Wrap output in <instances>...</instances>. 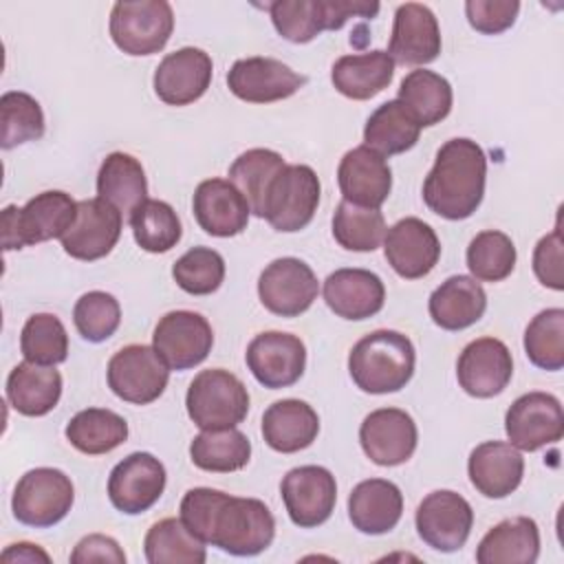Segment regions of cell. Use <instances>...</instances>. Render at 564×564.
<instances>
[{"label":"cell","mask_w":564,"mask_h":564,"mask_svg":"<svg viewBox=\"0 0 564 564\" xmlns=\"http://www.w3.org/2000/svg\"><path fill=\"white\" fill-rule=\"evenodd\" d=\"M319 178L313 167L295 163L284 165L273 178L267 200H264V220L284 234L304 229L319 205Z\"/></svg>","instance_id":"9c48e42d"},{"label":"cell","mask_w":564,"mask_h":564,"mask_svg":"<svg viewBox=\"0 0 564 564\" xmlns=\"http://www.w3.org/2000/svg\"><path fill=\"white\" fill-rule=\"evenodd\" d=\"M403 516L401 489L386 478L361 480L348 496V518L366 535L392 531Z\"/></svg>","instance_id":"f1b7e54d"},{"label":"cell","mask_w":564,"mask_h":564,"mask_svg":"<svg viewBox=\"0 0 564 564\" xmlns=\"http://www.w3.org/2000/svg\"><path fill=\"white\" fill-rule=\"evenodd\" d=\"M467 474L476 491L485 498H507L522 482L524 458L511 443L485 441L471 449Z\"/></svg>","instance_id":"83f0119b"},{"label":"cell","mask_w":564,"mask_h":564,"mask_svg":"<svg viewBox=\"0 0 564 564\" xmlns=\"http://www.w3.org/2000/svg\"><path fill=\"white\" fill-rule=\"evenodd\" d=\"M130 227L137 245L148 253H165L181 240V220L174 207L165 200L145 198L130 216Z\"/></svg>","instance_id":"b9f144b4"},{"label":"cell","mask_w":564,"mask_h":564,"mask_svg":"<svg viewBox=\"0 0 564 564\" xmlns=\"http://www.w3.org/2000/svg\"><path fill=\"white\" fill-rule=\"evenodd\" d=\"M97 194L130 216L148 198V178L141 161L128 152H110L97 172Z\"/></svg>","instance_id":"e575fe53"},{"label":"cell","mask_w":564,"mask_h":564,"mask_svg":"<svg viewBox=\"0 0 564 564\" xmlns=\"http://www.w3.org/2000/svg\"><path fill=\"white\" fill-rule=\"evenodd\" d=\"M284 165L286 163L282 154L267 148L247 150L231 163L229 181L240 189V194L249 203L251 214H256L258 218L264 216V200L269 187Z\"/></svg>","instance_id":"60d3db41"},{"label":"cell","mask_w":564,"mask_h":564,"mask_svg":"<svg viewBox=\"0 0 564 564\" xmlns=\"http://www.w3.org/2000/svg\"><path fill=\"white\" fill-rule=\"evenodd\" d=\"M123 216L104 198H84L77 203V218L62 236L64 251L84 262L99 260L112 251L121 236Z\"/></svg>","instance_id":"ac0fdd59"},{"label":"cell","mask_w":564,"mask_h":564,"mask_svg":"<svg viewBox=\"0 0 564 564\" xmlns=\"http://www.w3.org/2000/svg\"><path fill=\"white\" fill-rule=\"evenodd\" d=\"M383 256L397 275L419 280L436 267L441 258V242L427 223L408 216L386 231Z\"/></svg>","instance_id":"603a6c76"},{"label":"cell","mask_w":564,"mask_h":564,"mask_svg":"<svg viewBox=\"0 0 564 564\" xmlns=\"http://www.w3.org/2000/svg\"><path fill=\"white\" fill-rule=\"evenodd\" d=\"M520 13L518 0H467L465 15L471 29L485 35H498L513 26Z\"/></svg>","instance_id":"f907efd6"},{"label":"cell","mask_w":564,"mask_h":564,"mask_svg":"<svg viewBox=\"0 0 564 564\" xmlns=\"http://www.w3.org/2000/svg\"><path fill=\"white\" fill-rule=\"evenodd\" d=\"M337 183L344 200L379 209L392 189V170L386 156L375 150L359 145L348 150L337 167Z\"/></svg>","instance_id":"d4e9b609"},{"label":"cell","mask_w":564,"mask_h":564,"mask_svg":"<svg viewBox=\"0 0 564 564\" xmlns=\"http://www.w3.org/2000/svg\"><path fill=\"white\" fill-rule=\"evenodd\" d=\"M324 302L344 319H368L383 308L386 286L368 269H337L324 280Z\"/></svg>","instance_id":"4316f807"},{"label":"cell","mask_w":564,"mask_h":564,"mask_svg":"<svg viewBox=\"0 0 564 564\" xmlns=\"http://www.w3.org/2000/svg\"><path fill=\"white\" fill-rule=\"evenodd\" d=\"M441 29L430 7L419 2L399 4L394 11L388 55L403 66H423L441 53Z\"/></svg>","instance_id":"cb8c5ba5"},{"label":"cell","mask_w":564,"mask_h":564,"mask_svg":"<svg viewBox=\"0 0 564 564\" xmlns=\"http://www.w3.org/2000/svg\"><path fill=\"white\" fill-rule=\"evenodd\" d=\"M73 322L77 333L93 344L106 341L121 324V306L115 295L106 291L84 293L73 308Z\"/></svg>","instance_id":"681fc988"},{"label":"cell","mask_w":564,"mask_h":564,"mask_svg":"<svg viewBox=\"0 0 564 564\" xmlns=\"http://www.w3.org/2000/svg\"><path fill=\"white\" fill-rule=\"evenodd\" d=\"M416 352L399 330H375L361 337L348 355V372L355 386L368 394L399 392L414 375Z\"/></svg>","instance_id":"3957f363"},{"label":"cell","mask_w":564,"mask_h":564,"mask_svg":"<svg viewBox=\"0 0 564 564\" xmlns=\"http://www.w3.org/2000/svg\"><path fill=\"white\" fill-rule=\"evenodd\" d=\"M505 432L511 445L522 452H535L557 443L564 434L560 399L549 392H527L518 397L505 414Z\"/></svg>","instance_id":"9a60e30c"},{"label":"cell","mask_w":564,"mask_h":564,"mask_svg":"<svg viewBox=\"0 0 564 564\" xmlns=\"http://www.w3.org/2000/svg\"><path fill=\"white\" fill-rule=\"evenodd\" d=\"M62 397V375L53 366L18 364L7 377V399L24 416L48 414Z\"/></svg>","instance_id":"836d02e7"},{"label":"cell","mask_w":564,"mask_h":564,"mask_svg":"<svg viewBox=\"0 0 564 564\" xmlns=\"http://www.w3.org/2000/svg\"><path fill=\"white\" fill-rule=\"evenodd\" d=\"M456 377L469 397L491 399L500 394L513 377V359L507 344L496 337L469 341L458 357Z\"/></svg>","instance_id":"7402d4cb"},{"label":"cell","mask_w":564,"mask_h":564,"mask_svg":"<svg viewBox=\"0 0 564 564\" xmlns=\"http://www.w3.org/2000/svg\"><path fill=\"white\" fill-rule=\"evenodd\" d=\"M386 231V218L379 209L341 200L333 214V238L348 251H375Z\"/></svg>","instance_id":"7bdbcfd3"},{"label":"cell","mask_w":564,"mask_h":564,"mask_svg":"<svg viewBox=\"0 0 564 564\" xmlns=\"http://www.w3.org/2000/svg\"><path fill=\"white\" fill-rule=\"evenodd\" d=\"M44 134V112L35 97L22 90H9L0 97V145L11 150L15 145L37 141Z\"/></svg>","instance_id":"ee69618b"},{"label":"cell","mask_w":564,"mask_h":564,"mask_svg":"<svg viewBox=\"0 0 564 564\" xmlns=\"http://www.w3.org/2000/svg\"><path fill=\"white\" fill-rule=\"evenodd\" d=\"M467 267L474 280L500 282L516 269V247L511 238L498 229L480 231L467 247Z\"/></svg>","instance_id":"f6af8a7d"},{"label":"cell","mask_w":564,"mask_h":564,"mask_svg":"<svg viewBox=\"0 0 564 564\" xmlns=\"http://www.w3.org/2000/svg\"><path fill=\"white\" fill-rule=\"evenodd\" d=\"M183 524L205 544L236 557L267 551L275 538V518L258 498H238L212 487H194L181 500Z\"/></svg>","instance_id":"6da1fadb"},{"label":"cell","mask_w":564,"mask_h":564,"mask_svg":"<svg viewBox=\"0 0 564 564\" xmlns=\"http://www.w3.org/2000/svg\"><path fill=\"white\" fill-rule=\"evenodd\" d=\"M20 350L26 361L55 366L68 357V335L64 324L53 313H35L26 319L20 333Z\"/></svg>","instance_id":"bcb514c9"},{"label":"cell","mask_w":564,"mask_h":564,"mask_svg":"<svg viewBox=\"0 0 564 564\" xmlns=\"http://www.w3.org/2000/svg\"><path fill=\"white\" fill-rule=\"evenodd\" d=\"M419 432L414 419L399 408H379L370 412L359 427L364 454L381 467H397L412 458Z\"/></svg>","instance_id":"d6986e66"},{"label":"cell","mask_w":564,"mask_h":564,"mask_svg":"<svg viewBox=\"0 0 564 564\" xmlns=\"http://www.w3.org/2000/svg\"><path fill=\"white\" fill-rule=\"evenodd\" d=\"M394 77V62L388 51H368L341 55L330 70V82L337 93L348 99L366 101L390 86Z\"/></svg>","instance_id":"d6a6232c"},{"label":"cell","mask_w":564,"mask_h":564,"mask_svg":"<svg viewBox=\"0 0 564 564\" xmlns=\"http://www.w3.org/2000/svg\"><path fill=\"white\" fill-rule=\"evenodd\" d=\"M174 31V11L165 0L115 2L110 11V37L126 55L159 53Z\"/></svg>","instance_id":"ba28073f"},{"label":"cell","mask_w":564,"mask_h":564,"mask_svg":"<svg viewBox=\"0 0 564 564\" xmlns=\"http://www.w3.org/2000/svg\"><path fill=\"white\" fill-rule=\"evenodd\" d=\"M564 253H562V231L560 223L546 236H542L533 249V273L540 284L562 291L564 289Z\"/></svg>","instance_id":"816d5d0a"},{"label":"cell","mask_w":564,"mask_h":564,"mask_svg":"<svg viewBox=\"0 0 564 564\" xmlns=\"http://www.w3.org/2000/svg\"><path fill=\"white\" fill-rule=\"evenodd\" d=\"M317 278L300 258H278L258 278L262 306L280 317H297L317 300Z\"/></svg>","instance_id":"7c38bea8"},{"label":"cell","mask_w":564,"mask_h":564,"mask_svg":"<svg viewBox=\"0 0 564 564\" xmlns=\"http://www.w3.org/2000/svg\"><path fill=\"white\" fill-rule=\"evenodd\" d=\"M275 31L293 42L306 44L322 31H337L350 18H375L379 2L366 0H278L269 4Z\"/></svg>","instance_id":"5b68a950"},{"label":"cell","mask_w":564,"mask_h":564,"mask_svg":"<svg viewBox=\"0 0 564 564\" xmlns=\"http://www.w3.org/2000/svg\"><path fill=\"white\" fill-rule=\"evenodd\" d=\"M416 531L419 538L434 551L454 553L465 546L471 527V505L452 489H436L427 494L416 507Z\"/></svg>","instance_id":"8fae6325"},{"label":"cell","mask_w":564,"mask_h":564,"mask_svg":"<svg viewBox=\"0 0 564 564\" xmlns=\"http://www.w3.org/2000/svg\"><path fill=\"white\" fill-rule=\"evenodd\" d=\"M280 494L291 522L300 529H313L333 516L337 482L326 467L302 465L282 478Z\"/></svg>","instance_id":"5bb4252c"},{"label":"cell","mask_w":564,"mask_h":564,"mask_svg":"<svg viewBox=\"0 0 564 564\" xmlns=\"http://www.w3.org/2000/svg\"><path fill=\"white\" fill-rule=\"evenodd\" d=\"M485 181L487 156L482 148L467 137H456L438 148L423 181V200L441 218L465 220L480 207Z\"/></svg>","instance_id":"7a4b0ae2"},{"label":"cell","mask_w":564,"mask_h":564,"mask_svg":"<svg viewBox=\"0 0 564 564\" xmlns=\"http://www.w3.org/2000/svg\"><path fill=\"white\" fill-rule=\"evenodd\" d=\"M189 458L198 469L205 471H238L251 458V443L236 427L203 430L189 443Z\"/></svg>","instance_id":"ab89813d"},{"label":"cell","mask_w":564,"mask_h":564,"mask_svg":"<svg viewBox=\"0 0 564 564\" xmlns=\"http://www.w3.org/2000/svg\"><path fill=\"white\" fill-rule=\"evenodd\" d=\"M108 388L128 403L148 405L156 401L170 381V368L154 346L130 344L108 361Z\"/></svg>","instance_id":"30bf717a"},{"label":"cell","mask_w":564,"mask_h":564,"mask_svg":"<svg viewBox=\"0 0 564 564\" xmlns=\"http://www.w3.org/2000/svg\"><path fill=\"white\" fill-rule=\"evenodd\" d=\"M214 75L212 57L196 46L167 53L154 70V93L167 106H187L200 99Z\"/></svg>","instance_id":"ffe728a7"},{"label":"cell","mask_w":564,"mask_h":564,"mask_svg":"<svg viewBox=\"0 0 564 564\" xmlns=\"http://www.w3.org/2000/svg\"><path fill=\"white\" fill-rule=\"evenodd\" d=\"M172 278L189 295H209L225 280V260L209 247H192L174 262Z\"/></svg>","instance_id":"c3c4849f"},{"label":"cell","mask_w":564,"mask_h":564,"mask_svg":"<svg viewBox=\"0 0 564 564\" xmlns=\"http://www.w3.org/2000/svg\"><path fill=\"white\" fill-rule=\"evenodd\" d=\"M77 218V203L62 189H48L24 207L7 205L2 209V249H22L29 245L62 238Z\"/></svg>","instance_id":"277c9868"},{"label":"cell","mask_w":564,"mask_h":564,"mask_svg":"<svg viewBox=\"0 0 564 564\" xmlns=\"http://www.w3.org/2000/svg\"><path fill=\"white\" fill-rule=\"evenodd\" d=\"M540 555V531L533 518L516 516L491 527L476 549L478 564H533Z\"/></svg>","instance_id":"1f68e13d"},{"label":"cell","mask_w":564,"mask_h":564,"mask_svg":"<svg viewBox=\"0 0 564 564\" xmlns=\"http://www.w3.org/2000/svg\"><path fill=\"white\" fill-rule=\"evenodd\" d=\"M70 562L73 564H88V562L123 564L126 553L115 538L101 535V533H90L75 544V549L70 553Z\"/></svg>","instance_id":"f5cc1de1"},{"label":"cell","mask_w":564,"mask_h":564,"mask_svg":"<svg viewBox=\"0 0 564 564\" xmlns=\"http://www.w3.org/2000/svg\"><path fill=\"white\" fill-rule=\"evenodd\" d=\"M165 480V467L156 456L134 452L112 467L108 478V498L117 511L139 516L161 498Z\"/></svg>","instance_id":"2e32d148"},{"label":"cell","mask_w":564,"mask_h":564,"mask_svg":"<svg viewBox=\"0 0 564 564\" xmlns=\"http://www.w3.org/2000/svg\"><path fill=\"white\" fill-rule=\"evenodd\" d=\"M524 352L542 370L564 368V308L540 311L524 330Z\"/></svg>","instance_id":"7dc6e473"},{"label":"cell","mask_w":564,"mask_h":564,"mask_svg":"<svg viewBox=\"0 0 564 564\" xmlns=\"http://www.w3.org/2000/svg\"><path fill=\"white\" fill-rule=\"evenodd\" d=\"M319 434L317 412L300 399H282L271 403L262 414L264 443L282 454H295L313 445Z\"/></svg>","instance_id":"f546056e"},{"label":"cell","mask_w":564,"mask_h":564,"mask_svg":"<svg viewBox=\"0 0 564 564\" xmlns=\"http://www.w3.org/2000/svg\"><path fill=\"white\" fill-rule=\"evenodd\" d=\"M427 308L432 322L443 330H463L485 315L487 293L474 278L452 275L432 291Z\"/></svg>","instance_id":"4dcf8cb0"},{"label":"cell","mask_w":564,"mask_h":564,"mask_svg":"<svg viewBox=\"0 0 564 564\" xmlns=\"http://www.w3.org/2000/svg\"><path fill=\"white\" fill-rule=\"evenodd\" d=\"M419 134H421V126L399 99H390L381 104L368 117L364 128L366 148L375 150L381 156L408 152L410 148L416 145Z\"/></svg>","instance_id":"8d00e7d4"},{"label":"cell","mask_w":564,"mask_h":564,"mask_svg":"<svg viewBox=\"0 0 564 564\" xmlns=\"http://www.w3.org/2000/svg\"><path fill=\"white\" fill-rule=\"evenodd\" d=\"M306 84V75L295 73L273 57H245L227 73L229 90L249 104H271L295 95Z\"/></svg>","instance_id":"44dd1931"},{"label":"cell","mask_w":564,"mask_h":564,"mask_svg":"<svg viewBox=\"0 0 564 564\" xmlns=\"http://www.w3.org/2000/svg\"><path fill=\"white\" fill-rule=\"evenodd\" d=\"M2 562H26V564H33V562H44L48 564L51 557L46 551H42L37 544H31V542H18V544H9L4 551H2Z\"/></svg>","instance_id":"db71d44e"},{"label":"cell","mask_w":564,"mask_h":564,"mask_svg":"<svg viewBox=\"0 0 564 564\" xmlns=\"http://www.w3.org/2000/svg\"><path fill=\"white\" fill-rule=\"evenodd\" d=\"M73 500V482L62 469L35 467L18 480L11 509L18 522L35 529H48L68 516Z\"/></svg>","instance_id":"52a82bcc"},{"label":"cell","mask_w":564,"mask_h":564,"mask_svg":"<svg viewBox=\"0 0 564 564\" xmlns=\"http://www.w3.org/2000/svg\"><path fill=\"white\" fill-rule=\"evenodd\" d=\"M152 346L170 370H187L207 359L214 330L200 313L170 311L154 326Z\"/></svg>","instance_id":"4fadbf2b"},{"label":"cell","mask_w":564,"mask_h":564,"mask_svg":"<svg viewBox=\"0 0 564 564\" xmlns=\"http://www.w3.org/2000/svg\"><path fill=\"white\" fill-rule=\"evenodd\" d=\"M192 209L200 229L216 238L242 234L251 214L247 198L229 178H207L198 183Z\"/></svg>","instance_id":"484cf974"},{"label":"cell","mask_w":564,"mask_h":564,"mask_svg":"<svg viewBox=\"0 0 564 564\" xmlns=\"http://www.w3.org/2000/svg\"><path fill=\"white\" fill-rule=\"evenodd\" d=\"M245 359L258 383L280 390L293 386L304 375L306 346L297 335L267 330L249 341Z\"/></svg>","instance_id":"e0dca14e"},{"label":"cell","mask_w":564,"mask_h":564,"mask_svg":"<svg viewBox=\"0 0 564 564\" xmlns=\"http://www.w3.org/2000/svg\"><path fill=\"white\" fill-rule=\"evenodd\" d=\"M150 564H203L207 560L205 542L198 540L181 518H163L150 527L143 540Z\"/></svg>","instance_id":"f35d334b"},{"label":"cell","mask_w":564,"mask_h":564,"mask_svg":"<svg viewBox=\"0 0 564 564\" xmlns=\"http://www.w3.org/2000/svg\"><path fill=\"white\" fill-rule=\"evenodd\" d=\"M187 414L200 430L236 427L249 412L245 383L225 368L200 370L185 394Z\"/></svg>","instance_id":"8992f818"},{"label":"cell","mask_w":564,"mask_h":564,"mask_svg":"<svg viewBox=\"0 0 564 564\" xmlns=\"http://www.w3.org/2000/svg\"><path fill=\"white\" fill-rule=\"evenodd\" d=\"M397 99L408 108L421 128H430L449 115L454 93L443 75L427 68H416L401 79Z\"/></svg>","instance_id":"d590c367"},{"label":"cell","mask_w":564,"mask_h":564,"mask_svg":"<svg viewBox=\"0 0 564 564\" xmlns=\"http://www.w3.org/2000/svg\"><path fill=\"white\" fill-rule=\"evenodd\" d=\"M64 434L77 452L99 456L117 449L128 438V423L112 410L88 408L68 421Z\"/></svg>","instance_id":"74e56055"}]
</instances>
